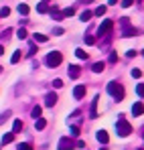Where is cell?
Listing matches in <instances>:
<instances>
[{
	"instance_id": "obj_2",
	"label": "cell",
	"mask_w": 144,
	"mask_h": 150,
	"mask_svg": "<svg viewBox=\"0 0 144 150\" xmlns=\"http://www.w3.org/2000/svg\"><path fill=\"white\" fill-rule=\"evenodd\" d=\"M116 130H118V136L126 138V136H130V132H132V126L126 122V118H124V116H120V118H118V122H116Z\"/></svg>"
},
{
	"instance_id": "obj_33",
	"label": "cell",
	"mask_w": 144,
	"mask_h": 150,
	"mask_svg": "<svg viewBox=\"0 0 144 150\" xmlns=\"http://www.w3.org/2000/svg\"><path fill=\"white\" fill-rule=\"evenodd\" d=\"M71 136H79V126H71Z\"/></svg>"
},
{
	"instance_id": "obj_20",
	"label": "cell",
	"mask_w": 144,
	"mask_h": 150,
	"mask_svg": "<svg viewBox=\"0 0 144 150\" xmlns=\"http://www.w3.org/2000/svg\"><path fill=\"white\" fill-rule=\"evenodd\" d=\"M41 112H43V110H41V105H35V108H33V112H31V116L37 120V118H41Z\"/></svg>"
},
{
	"instance_id": "obj_22",
	"label": "cell",
	"mask_w": 144,
	"mask_h": 150,
	"mask_svg": "<svg viewBox=\"0 0 144 150\" xmlns=\"http://www.w3.org/2000/svg\"><path fill=\"white\" fill-rule=\"evenodd\" d=\"M61 14H63V18H67V16H73V14H75V10H73V8H63Z\"/></svg>"
},
{
	"instance_id": "obj_35",
	"label": "cell",
	"mask_w": 144,
	"mask_h": 150,
	"mask_svg": "<svg viewBox=\"0 0 144 150\" xmlns=\"http://www.w3.org/2000/svg\"><path fill=\"white\" fill-rule=\"evenodd\" d=\"M53 35H55V37H59V35H63V28H61V26H57V28L53 30Z\"/></svg>"
},
{
	"instance_id": "obj_45",
	"label": "cell",
	"mask_w": 144,
	"mask_h": 150,
	"mask_svg": "<svg viewBox=\"0 0 144 150\" xmlns=\"http://www.w3.org/2000/svg\"><path fill=\"white\" fill-rule=\"evenodd\" d=\"M138 150H142V148H138Z\"/></svg>"
},
{
	"instance_id": "obj_34",
	"label": "cell",
	"mask_w": 144,
	"mask_h": 150,
	"mask_svg": "<svg viewBox=\"0 0 144 150\" xmlns=\"http://www.w3.org/2000/svg\"><path fill=\"white\" fill-rule=\"evenodd\" d=\"M140 75H142V71H140V69H132V77H136V79H138Z\"/></svg>"
},
{
	"instance_id": "obj_41",
	"label": "cell",
	"mask_w": 144,
	"mask_h": 150,
	"mask_svg": "<svg viewBox=\"0 0 144 150\" xmlns=\"http://www.w3.org/2000/svg\"><path fill=\"white\" fill-rule=\"evenodd\" d=\"M142 138H144V128H142Z\"/></svg>"
},
{
	"instance_id": "obj_8",
	"label": "cell",
	"mask_w": 144,
	"mask_h": 150,
	"mask_svg": "<svg viewBox=\"0 0 144 150\" xmlns=\"http://www.w3.org/2000/svg\"><path fill=\"white\" fill-rule=\"evenodd\" d=\"M96 138H97V142H101V144H108V142H110V136H108L106 130H97Z\"/></svg>"
},
{
	"instance_id": "obj_23",
	"label": "cell",
	"mask_w": 144,
	"mask_h": 150,
	"mask_svg": "<svg viewBox=\"0 0 144 150\" xmlns=\"http://www.w3.org/2000/svg\"><path fill=\"white\" fill-rule=\"evenodd\" d=\"M75 57H77V59H87V53L83 49H75Z\"/></svg>"
},
{
	"instance_id": "obj_39",
	"label": "cell",
	"mask_w": 144,
	"mask_h": 150,
	"mask_svg": "<svg viewBox=\"0 0 144 150\" xmlns=\"http://www.w3.org/2000/svg\"><path fill=\"white\" fill-rule=\"evenodd\" d=\"M0 55H4V47L2 45H0Z\"/></svg>"
},
{
	"instance_id": "obj_42",
	"label": "cell",
	"mask_w": 144,
	"mask_h": 150,
	"mask_svg": "<svg viewBox=\"0 0 144 150\" xmlns=\"http://www.w3.org/2000/svg\"><path fill=\"white\" fill-rule=\"evenodd\" d=\"M0 73H2V65H0Z\"/></svg>"
},
{
	"instance_id": "obj_4",
	"label": "cell",
	"mask_w": 144,
	"mask_h": 150,
	"mask_svg": "<svg viewBox=\"0 0 144 150\" xmlns=\"http://www.w3.org/2000/svg\"><path fill=\"white\" fill-rule=\"evenodd\" d=\"M120 23H122V26H124V30H122V37H126V39H128V37H136V33H138V30H136L134 26L130 25V21H128L126 16L122 18Z\"/></svg>"
},
{
	"instance_id": "obj_40",
	"label": "cell",
	"mask_w": 144,
	"mask_h": 150,
	"mask_svg": "<svg viewBox=\"0 0 144 150\" xmlns=\"http://www.w3.org/2000/svg\"><path fill=\"white\" fill-rule=\"evenodd\" d=\"M110 4H118V0H110Z\"/></svg>"
},
{
	"instance_id": "obj_24",
	"label": "cell",
	"mask_w": 144,
	"mask_h": 150,
	"mask_svg": "<svg viewBox=\"0 0 144 150\" xmlns=\"http://www.w3.org/2000/svg\"><path fill=\"white\" fill-rule=\"evenodd\" d=\"M18 14H23V16L28 14V6L26 4H18Z\"/></svg>"
},
{
	"instance_id": "obj_19",
	"label": "cell",
	"mask_w": 144,
	"mask_h": 150,
	"mask_svg": "<svg viewBox=\"0 0 144 150\" xmlns=\"http://www.w3.org/2000/svg\"><path fill=\"white\" fill-rule=\"evenodd\" d=\"M21 130H23V122H21V120H14V124H12V132L18 134Z\"/></svg>"
},
{
	"instance_id": "obj_28",
	"label": "cell",
	"mask_w": 144,
	"mask_h": 150,
	"mask_svg": "<svg viewBox=\"0 0 144 150\" xmlns=\"http://www.w3.org/2000/svg\"><path fill=\"white\" fill-rule=\"evenodd\" d=\"M16 37H18L21 41H24V39H26V30H24V28H18V33H16Z\"/></svg>"
},
{
	"instance_id": "obj_17",
	"label": "cell",
	"mask_w": 144,
	"mask_h": 150,
	"mask_svg": "<svg viewBox=\"0 0 144 150\" xmlns=\"http://www.w3.org/2000/svg\"><path fill=\"white\" fill-rule=\"evenodd\" d=\"M45 126H47L45 118H37V120H35V128H37V130H43Z\"/></svg>"
},
{
	"instance_id": "obj_13",
	"label": "cell",
	"mask_w": 144,
	"mask_h": 150,
	"mask_svg": "<svg viewBox=\"0 0 144 150\" xmlns=\"http://www.w3.org/2000/svg\"><path fill=\"white\" fill-rule=\"evenodd\" d=\"M69 77L71 79H77L79 77V67L77 65H69Z\"/></svg>"
},
{
	"instance_id": "obj_7",
	"label": "cell",
	"mask_w": 144,
	"mask_h": 150,
	"mask_svg": "<svg viewBox=\"0 0 144 150\" xmlns=\"http://www.w3.org/2000/svg\"><path fill=\"white\" fill-rule=\"evenodd\" d=\"M57 100H59V98H57V93H53V91H51V93L45 96V105H47V108H53V105L57 103Z\"/></svg>"
},
{
	"instance_id": "obj_5",
	"label": "cell",
	"mask_w": 144,
	"mask_h": 150,
	"mask_svg": "<svg viewBox=\"0 0 144 150\" xmlns=\"http://www.w3.org/2000/svg\"><path fill=\"white\" fill-rule=\"evenodd\" d=\"M57 148H59V150H73V148H75V142H73L69 136H63V138L59 140Z\"/></svg>"
},
{
	"instance_id": "obj_27",
	"label": "cell",
	"mask_w": 144,
	"mask_h": 150,
	"mask_svg": "<svg viewBox=\"0 0 144 150\" xmlns=\"http://www.w3.org/2000/svg\"><path fill=\"white\" fill-rule=\"evenodd\" d=\"M136 93H138L140 98H144V83H138V85H136Z\"/></svg>"
},
{
	"instance_id": "obj_3",
	"label": "cell",
	"mask_w": 144,
	"mask_h": 150,
	"mask_svg": "<svg viewBox=\"0 0 144 150\" xmlns=\"http://www.w3.org/2000/svg\"><path fill=\"white\" fill-rule=\"evenodd\" d=\"M61 61H63V55H61L59 51H51L47 57H45V63H47L49 67H59Z\"/></svg>"
},
{
	"instance_id": "obj_21",
	"label": "cell",
	"mask_w": 144,
	"mask_h": 150,
	"mask_svg": "<svg viewBox=\"0 0 144 150\" xmlns=\"http://www.w3.org/2000/svg\"><path fill=\"white\" fill-rule=\"evenodd\" d=\"M47 10H49V4H47V2H41V4L37 6V12H41V14H43V12H47Z\"/></svg>"
},
{
	"instance_id": "obj_12",
	"label": "cell",
	"mask_w": 144,
	"mask_h": 150,
	"mask_svg": "<svg viewBox=\"0 0 144 150\" xmlns=\"http://www.w3.org/2000/svg\"><path fill=\"white\" fill-rule=\"evenodd\" d=\"M104 69H106V63H104V61H97V63H94V67H92L94 73H101Z\"/></svg>"
},
{
	"instance_id": "obj_11",
	"label": "cell",
	"mask_w": 144,
	"mask_h": 150,
	"mask_svg": "<svg viewBox=\"0 0 144 150\" xmlns=\"http://www.w3.org/2000/svg\"><path fill=\"white\" fill-rule=\"evenodd\" d=\"M132 114H134V116H142V114H144V105H142V101H136V103L132 105Z\"/></svg>"
},
{
	"instance_id": "obj_31",
	"label": "cell",
	"mask_w": 144,
	"mask_h": 150,
	"mask_svg": "<svg viewBox=\"0 0 144 150\" xmlns=\"http://www.w3.org/2000/svg\"><path fill=\"white\" fill-rule=\"evenodd\" d=\"M53 87H55V89L63 87V81H61V79H55V81H53Z\"/></svg>"
},
{
	"instance_id": "obj_26",
	"label": "cell",
	"mask_w": 144,
	"mask_h": 150,
	"mask_svg": "<svg viewBox=\"0 0 144 150\" xmlns=\"http://www.w3.org/2000/svg\"><path fill=\"white\" fill-rule=\"evenodd\" d=\"M94 14H96V16H104V14H106V6H97Z\"/></svg>"
},
{
	"instance_id": "obj_6",
	"label": "cell",
	"mask_w": 144,
	"mask_h": 150,
	"mask_svg": "<svg viewBox=\"0 0 144 150\" xmlns=\"http://www.w3.org/2000/svg\"><path fill=\"white\" fill-rule=\"evenodd\" d=\"M112 28H114V23H112L110 18H106V21L99 25L97 33H99V37H104V35H110V33H112Z\"/></svg>"
},
{
	"instance_id": "obj_32",
	"label": "cell",
	"mask_w": 144,
	"mask_h": 150,
	"mask_svg": "<svg viewBox=\"0 0 144 150\" xmlns=\"http://www.w3.org/2000/svg\"><path fill=\"white\" fill-rule=\"evenodd\" d=\"M132 4H134V0H122V6H124V8H130Z\"/></svg>"
},
{
	"instance_id": "obj_16",
	"label": "cell",
	"mask_w": 144,
	"mask_h": 150,
	"mask_svg": "<svg viewBox=\"0 0 144 150\" xmlns=\"http://www.w3.org/2000/svg\"><path fill=\"white\" fill-rule=\"evenodd\" d=\"M33 37H35V41H37V43H47V41H49L47 35H41V33H35Z\"/></svg>"
},
{
	"instance_id": "obj_9",
	"label": "cell",
	"mask_w": 144,
	"mask_h": 150,
	"mask_svg": "<svg viewBox=\"0 0 144 150\" xmlns=\"http://www.w3.org/2000/svg\"><path fill=\"white\" fill-rule=\"evenodd\" d=\"M97 101H99V98H94V100H92V108H89V118H92V120H94V118H97Z\"/></svg>"
},
{
	"instance_id": "obj_14",
	"label": "cell",
	"mask_w": 144,
	"mask_h": 150,
	"mask_svg": "<svg viewBox=\"0 0 144 150\" xmlns=\"http://www.w3.org/2000/svg\"><path fill=\"white\" fill-rule=\"evenodd\" d=\"M92 16H94V12H92V10H83L79 18H81L83 23H87V21H92Z\"/></svg>"
},
{
	"instance_id": "obj_36",
	"label": "cell",
	"mask_w": 144,
	"mask_h": 150,
	"mask_svg": "<svg viewBox=\"0 0 144 150\" xmlns=\"http://www.w3.org/2000/svg\"><path fill=\"white\" fill-rule=\"evenodd\" d=\"M94 43H96L94 37H85V45H94Z\"/></svg>"
},
{
	"instance_id": "obj_15",
	"label": "cell",
	"mask_w": 144,
	"mask_h": 150,
	"mask_svg": "<svg viewBox=\"0 0 144 150\" xmlns=\"http://www.w3.org/2000/svg\"><path fill=\"white\" fill-rule=\"evenodd\" d=\"M12 140H14V132H8V134L2 136V144H10Z\"/></svg>"
},
{
	"instance_id": "obj_44",
	"label": "cell",
	"mask_w": 144,
	"mask_h": 150,
	"mask_svg": "<svg viewBox=\"0 0 144 150\" xmlns=\"http://www.w3.org/2000/svg\"><path fill=\"white\" fill-rule=\"evenodd\" d=\"M142 57H144V51H142Z\"/></svg>"
},
{
	"instance_id": "obj_18",
	"label": "cell",
	"mask_w": 144,
	"mask_h": 150,
	"mask_svg": "<svg viewBox=\"0 0 144 150\" xmlns=\"http://www.w3.org/2000/svg\"><path fill=\"white\" fill-rule=\"evenodd\" d=\"M21 59H23V53H21V51H14L12 57H10V63H18Z\"/></svg>"
},
{
	"instance_id": "obj_37",
	"label": "cell",
	"mask_w": 144,
	"mask_h": 150,
	"mask_svg": "<svg viewBox=\"0 0 144 150\" xmlns=\"http://www.w3.org/2000/svg\"><path fill=\"white\" fill-rule=\"evenodd\" d=\"M118 61V55L116 53H110V63H116Z\"/></svg>"
},
{
	"instance_id": "obj_25",
	"label": "cell",
	"mask_w": 144,
	"mask_h": 150,
	"mask_svg": "<svg viewBox=\"0 0 144 150\" xmlns=\"http://www.w3.org/2000/svg\"><path fill=\"white\" fill-rule=\"evenodd\" d=\"M10 116H12V114H10V112H8V110H6V112H4V114H0V124H4V122H6V120H8V118H10Z\"/></svg>"
},
{
	"instance_id": "obj_10",
	"label": "cell",
	"mask_w": 144,
	"mask_h": 150,
	"mask_svg": "<svg viewBox=\"0 0 144 150\" xmlns=\"http://www.w3.org/2000/svg\"><path fill=\"white\" fill-rule=\"evenodd\" d=\"M83 96H85V85H77V87L73 89V98H75V100H81Z\"/></svg>"
},
{
	"instance_id": "obj_38",
	"label": "cell",
	"mask_w": 144,
	"mask_h": 150,
	"mask_svg": "<svg viewBox=\"0 0 144 150\" xmlns=\"http://www.w3.org/2000/svg\"><path fill=\"white\" fill-rule=\"evenodd\" d=\"M75 146H77V148H85V142H83V140H77Z\"/></svg>"
},
{
	"instance_id": "obj_30",
	"label": "cell",
	"mask_w": 144,
	"mask_h": 150,
	"mask_svg": "<svg viewBox=\"0 0 144 150\" xmlns=\"http://www.w3.org/2000/svg\"><path fill=\"white\" fill-rule=\"evenodd\" d=\"M18 150H33V146L28 142H23V144H18Z\"/></svg>"
},
{
	"instance_id": "obj_29",
	"label": "cell",
	"mask_w": 144,
	"mask_h": 150,
	"mask_svg": "<svg viewBox=\"0 0 144 150\" xmlns=\"http://www.w3.org/2000/svg\"><path fill=\"white\" fill-rule=\"evenodd\" d=\"M8 14H10V8L8 6H2L0 8V16H8Z\"/></svg>"
},
{
	"instance_id": "obj_43",
	"label": "cell",
	"mask_w": 144,
	"mask_h": 150,
	"mask_svg": "<svg viewBox=\"0 0 144 150\" xmlns=\"http://www.w3.org/2000/svg\"><path fill=\"white\" fill-rule=\"evenodd\" d=\"M99 150H106V148H99Z\"/></svg>"
},
{
	"instance_id": "obj_1",
	"label": "cell",
	"mask_w": 144,
	"mask_h": 150,
	"mask_svg": "<svg viewBox=\"0 0 144 150\" xmlns=\"http://www.w3.org/2000/svg\"><path fill=\"white\" fill-rule=\"evenodd\" d=\"M108 93H110L116 101H122V100H124V96H126L124 87H122L118 81H110V83H108Z\"/></svg>"
}]
</instances>
